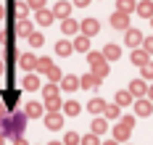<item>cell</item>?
<instances>
[{
  "label": "cell",
  "instance_id": "6da1fadb",
  "mask_svg": "<svg viewBox=\"0 0 153 145\" xmlns=\"http://www.w3.org/2000/svg\"><path fill=\"white\" fill-rule=\"evenodd\" d=\"M124 40H127V45H129V48H137V45H143V40H145V37H143L140 29L127 27V29H124Z\"/></svg>",
  "mask_w": 153,
  "mask_h": 145
},
{
  "label": "cell",
  "instance_id": "7a4b0ae2",
  "mask_svg": "<svg viewBox=\"0 0 153 145\" xmlns=\"http://www.w3.org/2000/svg\"><path fill=\"white\" fill-rule=\"evenodd\" d=\"M111 27H114V29H127V27H129V13L116 11V13L111 16Z\"/></svg>",
  "mask_w": 153,
  "mask_h": 145
},
{
  "label": "cell",
  "instance_id": "3957f363",
  "mask_svg": "<svg viewBox=\"0 0 153 145\" xmlns=\"http://www.w3.org/2000/svg\"><path fill=\"white\" fill-rule=\"evenodd\" d=\"M34 18H37V24L40 27H50L53 24V11H48V8H40V11H34Z\"/></svg>",
  "mask_w": 153,
  "mask_h": 145
},
{
  "label": "cell",
  "instance_id": "277c9868",
  "mask_svg": "<svg viewBox=\"0 0 153 145\" xmlns=\"http://www.w3.org/2000/svg\"><path fill=\"white\" fill-rule=\"evenodd\" d=\"M129 92H132V98H145L148 95V84H145V79H135L132 84H129Z\"/></svg>",
  "mask_w": 153,
  "mask_h": 145
},
{
  "label": "cell",
  "instance_id": "5b68a950",
  "mask_svg": "<svg viewBox=\"0 0 153 145\" xmlns=\"http://www.w3.org/2000/svg\"><path fill=\"white\" fill-rule=\"evenodd\" d=\"M45 127H48V129H61V127H63V116H61L58 111H50V113L45 116Z\"/></svg>",
  "mask_w": 153,
  "mask_h": 145
},
{
  "label": "cell",
  "instance_id": "8992f818",
  "mask_svg": "<svg viewBox=\"0 0 153 145\" xmlns=\"http://www.w3.org/2000/svg\"><path fill=\"white\" fill-rule=\"evenodd\" d=\"M32 21L29 18H16L13 21V34H32Z\"/></svg>",
  "mask_w": 153,
  "mask_h": 145
},
{
  "label": "cell",
  "instance_id": "52a82bcc",
  "mask_svg": "<svg viewBox=\"0 0 153 145\" xmlns=\"http://www.w3.org/2000/svg\"><path fill=\"white\" fill-rule=\"evenodd\" d=\"M69 13H71V3H66V0H61V3H56V8H53V16L56 18H69Z\"/></svg>",
  "mask_w": 153,
  "mask_h": 145
},
{
  "label": "cell",
  "instance_id": "ba28073f",
  "mask_svg": "<svg viewBox=\"0 0 153 145\" xmlns=\"http://www.w3.org/2000/svg\"><path fill=\"white\" fill-rule=\"evenodd\" d=\"M79 29H82V34H87V37H92V34H98V29H100V24H98L95 18H85V21L79 24Z\"/></svg>",
  "mask_w": 153,
  "mask_h": 145
},
{
  "label": "cell",
  "instance_id": "9c48e42d",
  "mask_svg": "<svg viewBox=\"0 0 153 145\" xmlns=\"http://www.w3.org/2000/svg\"><path fill=\"white\" fill-rule=\"evenodd\" d=\"M135 113H137V116H151L153 113V103L145 100V98H140L137 103H135Z\"/></svg>",
  "mask_w": 153,
  "mask_h": 145
},
{
  "label": "cell",
  "instance_id": "30bf717a",
  "mask_svg": "<svg viewBox=\"0 0 153 145\" xmlns=\"http://www.w3.org/2000/svg\"><path fill=\"white\" fill-rule=\"evenodd\" d=\"M11 8H13V16L16 18H27V16H29V5H27V3L11 0Z\"/></svg>",
  "mask_w": 153,
  "mask_h": 145
},
{
  "label": "cell",
  "instance_id": "8fae6325",
  "mask_svg": "<svg viewBox=\"0 0 153 145\" xmlns=\"http://www.w3.org/2000/svg\"><path fill=\"white\" fill-rule=\"evenodd\" d=\"M135 11H137L143 18H151V16H153V3H151V0H140Z\"/></svg>",
  "mask_w": 153,
  "mask_h": 145
},
{
  "label": "cell",
  "instance_id": "7c38bea8",
  "mask_svg": "<svg viewBox=\"0 0 153 145\" xmlns=\"http://www.w3.org/2000/svg\"><path fill=\"white\" fill-rule=\"evenodd\" d=\"M103 58H106V61L122 58V48H119V45H106V48H103Z\"/></svg>",
  "mask_w": 153,
  "mask_h": 145
},
{
  "label": "cell",
  "instance_id": "4fadbf2b",
  "mask_svg": "<svg viewBox=\"0 0 153 145\" xmlns=\"http://www.w3.org/2000/svg\"><path fill=\"white\" fill-rule=\"evenodd\" d=\"M98 84H100V77H95V74H87L79 79V87H85V90H95Z\"/></svg>",
  "mask_w": 153,
  "mask_h": 145
},
{
  "label": "cell",
  "instance_id": "5bb4252c",
  "mask_svg": "<svg viewBox=\"0 0 153 145\" xmlns=\"http://www.w3.org/2000/svg\"><path fill=\"white\" fill-rule=\"evenodd\" d=\"M129 58H132V64H135V66H143V64H148V50H145V48H143V50L135 48Z\"/></svg>",
  "mask_w": 153,
  "mask_h": 145
},
{
  "label": "cell",
  "instance_id": "9a60e30c",
  "mask_svg": "<svg viewBox=\"0 0 153 145\" xmlns=\"http://www.w3.org/2000/svg\"><path fill=\"white\" fill-rule=\"evenodd\" d=\"M0 95H3V103H5L8 108H13L16 100H19V92H16V90H0Z\"/></svg>",
  "mask_w": 153,
  "mask_h": 145
},
{
  "label": "cell",
  "instance_id": "2e32d148",
  "mask_svg": "<svg viewBox=\"0 0 153 145\" xmlns=\"http://www.w3.org/2000/svg\"><path fill=\"white\" fill-rule=\"evenodd\" d=\"M74 53V45L71 42H66V40H58L56 42V55H71Z\"/></svg>",
  "mask_w": 153,
  "mask_h": 145
},
{
  "label": "cell",
  "instance_id": "e0dca14e",
  "mask_svg": "<svg viewBox=\"0 0 153 145\" xmlns=\"http://www.w3.org/2000/svg\"><path fill=\"white\" fill-rule=\"evenodd\" d=\"M129 132H132V127H127V124H119V127L114 129V137H116V143H124V140H127V137H129Z\"/></svg>",
  "mask_w": 153,
  "mask_h": 145
},
{
  "label": "cell",
  "instance_id": "ac0fdd59",
  "mask_svg": "<svg viewBox=\"0 0 153 145\" xmlns=\"http://www.w3.org/2000/svg\"><path fill=\"white\" fill-rule=\"evenodd\" d=\"M74 50H79V53H87L90 50V37L87 34H79L74 40Z\"/></svg>",
  "mask_w": 153,
  "mask_h": 145
},
{
  "label": "cell",
  "instance_id": "d6986e66",
  "mask_svg": "<svg viewBox=\"0 0 153 145\" xmlns=\"http://www.w3.org/2000/svg\"><path fill=\"white\" fill-rule=\"evenodd\" d=\"M103 108H106V100H100V98H92L87 103V111L90 113H103Z\"/></svg>",
  "mask_w": 153,
  "mask_h": 145
},
{
  "label": "cell",
  "instance_id": "ffe728a7",
  "mask_svg": "<svg viewBox=\"0 0 153 145\" xmlns=\"http://www.w3.org/2000/svg\"><path fill=\"white\" fill-rule=\"evenodd\" d=\"M129 103H132V92L129 90H119L116 92V106L122 108V106H129Z\"/></svg>",
  "mask_w": 153,
  "mask_h": 145
},
{
  "label": "cell",
  "instance_id": "44dd1931",
  "mask_svg": "<svg viewBox=\"0 0 153 145\" xmlns=\"http://www.w3.org/2000/svg\"><path fill=\"white\" fill-rule=\"evenodd\" d=\"M61 87L66 90V92H74L76 87H79V79H76V77H63V79H61Z\"/></svg>",
  "mask_w": 153,
  "mask_h": 145
},
{
  "label": "cell",
  "instance_id": "7402d4cb",
  "mask_svg": "<svg viewBox=\"0 0 153 145\" xmlns=\"http://www.w3.org/2000/svg\"><path fill=\"white\" fill-rule=\"evenodd\" d=\"M21 84H24V90H37L40 87V79H37V74H27Z\"/></svg>",
  "mask_w": 153,
  "mask_h": 145
},
{
  "label": "cell",
  "instance_id": "603a6c76",
  "mask_svg": "<svg viewBox=\"0 0 153 145\" xmlns=\"http://www.w3.org/2000/svg\"><path fill=\"white\" fill-rule=\"evenodd\" d=\"M135 8H137L135 0H119V3H116V11H122V13H129V11H135Z\"/></svg>",
  "mask_w": 153,
  "mask_h": 145
},
{
  "label": "cell",
  "instance_id": "cb8c5ba5",
  "mask_svg": "<svg viewBox=\"0 0 153 145\" xmlns=\"http://www.w3.org/2000/svg\"><path fill=\"white\" fill-rule=\"evenodd\" d=\"M92 74H95V77H100V79H103V77H108V61L95 64V66H92Z\"/></svg>",
  "mask_w": 153,
  "mask_h": 145
},
{
  "label": "cell",
  "instance_id": "d4e9b609",
  "mask_svg": "<svg viewBox=\"0 0 153 145\" xmlns=\"http://www.w3.org/2000/svg\"><path fill=\"white\" fill-rule=\"evenodd\" d=\"M19 64L24 66V69H27V71H32V69H34V66H37V58H34V55H29V53H27V55H21V58H19Z\"/></svg>",
  "mask_w": 153,
  "mask_h": 145
},
{
  "label": "cell",
  "instance_id": "484cf974",
  "mask_svg": "<svg viewBox=\"0 0 153 145\" xmlns=\"http://www.w3.org/2000/svg\"><path fill=\"white\" fill-rule=\"evenodd\" d=\"M24 113H27V116H32V119H34V116H42V106H40V103H27Z\"/></svg>",
  "mask_w": 153,
  "mask_h": 145
},
{
  "label": "cell",
  "instance_id": "4316f807",
  "mask_svg": "<svg viewBox=\"0 0 153 145\" xmlns=\"http://www.w3.org/2000/svg\"><path fill=\"white\" fill-rule=\"evenodd\" d=\"M63 113H66V116H76V113H79V103H76V100H66V103H63Z\"/></svg>",
  "mask_w": 153,
  "mask_h": 145
},
{
  "label": "cell",
  "instance_id": "83f0119b",
  "mask_svg": "<svg viewBox=\"0 0 153 145\" xmlns=\"http://www.w3.org/2000/svg\"><path fill=\"white\" fill-rule=\"evenodd\" d=\"M61 29H63V34H74L76 29H79V24H76L74 18H63V27H61Z\"/></svg>",
  "mask_w": 153,
  "mask_h": 145
},
{
  "label": "cell",
  "instance_id": "f1b7e54d",
  "mask_svg": "<svg viewBox=\"0 0 153 145\" xmlns=\"http://www.w3.org/2000/svg\"><path fill=\"white\" fill-rule=\"evenodd\" d=\"M50 66H53L50 58H37V66H34V69H37L40 74H48V71H50Z\"/></svg>",
  "mask_w": 153,
  "mask_h": 145
},
{
  "label": "cell",
  "instance_id": "f546056e",
  "mask_svg": "<svg viewBox=\"0 0 153 145\" xmlns=\"http://www.w3.org/2000/svg\"><path fill=\"white\" fill-rule=\"evenodd\" d=\"M63 103H61V98L56 95V98H45V108L48 111H58V108H61Z\"/></svg>",
  "mask_w": 153,
  "mask_h": 145
},
{
  "label": "cell",
  "instance_id": "4dcf8cb0",
  "mask_svg": "<svg viewBox=\"0 0 153 145\" xmlns=\"http://www.w3.org/2000/svg\"><path fill=\"white\" fill-rule=\"evenodd\" d=\"M106 129H108V121H106V119H95V121H92V132H95V135H103Z\"/></svg>",
  "mask_w": 153,
  "mask_h": 145
},
{
  "label": "cell",
  "instance_id": "1f68e13d",
  "mask_svg": "<svg viewBox=\"0 0 153 145\" xmlns=\"http://www.w3.org/2000/svg\"><path fill=\"white\" fill-rule=\"evenodd\" d=\"M42 42H45V34H40V32H32L29 34V45L32 48H40Z\"/></svg>",
  "mask_w": 153,
  "mask_h": 145
},
{
  "label": "cell",
  "instance_id": "d6a6232c",
  "mask_svg": "<svg viewBox=\"0 0 153 145\" xmlns=\"http://www.w3.org/2000/svg\"><path fill=\"white\" fill-rule=\"evenodd\" d=\"M48 79H50V82H56V84H58V82L63 79L61 69H56V66H50V71H48Z\"/></svg>",
  "mask_w": 153,
  "mask_h": 145
},
{
  "label": "cell",
  "instance_id": "836d02e7",
  "mask_svg": "<svg viewBox=\"0 0 153 145\" xmlns=\"http://www.w3.org/2000/svg\"><path fill=\"white\" fill-rule=\"evenodd\" d=\"M87 61H90V66H95V64H100V61H106V58H103V53H95V50H87Z\"/></svg>",
  "mask_w": 153,
  "mask_h": 145
},
{
  "label": "cell",
  "instance_id": "e575fe53",
  "mask_svg": "<svg viewBox=\"0 0 153 145\" xmlns=\"http://www.w3.org/2000/svg\"><path fill=\"white\" fill-rule=\"evenodd\" d=\"M42 95H45V98H56V95H58L56 82H50V84H45V87H42Z\"/></svg>",
  "mask_w": 153,
  "mask_h": 145
},
{
  "label": "cell",
  "instance_id": "d590c367",
  "mask_svg": "<svg viewBox=\"0 0 153 145\" xmlns=\"http://www.w3.org/2000/svg\"><path fill=\"white\" fill-rule=\"evenodd\" d=\"M140 77H145V79H153V64H151V61L140 66Z\"/></svg>",
  "mask_w": 153,
  "mask_h": 145
},
{
  "label": "cell",
  "instance_id": "8d00e7d4",
  "mask_svg": "<svg viewBox=\"0 0 153 145\" xmlns=\"http://www.w3.org/2000/svg\"><path fill=\"white\" fill-rule=\"evenodd\" d=\"M79 140H82V137H79L76 132H66V137H63V145H79Z\"/></svg>",
  "mask_w": 153,
  "mask_h": 145
},
{
  "label": "cell",
  "instance_id": "74e56055",
  "mask_svg": "<svg viewBox=\"0 0 153 145\" xmlns=\"http://www.w3.org/2000/svg\"><path fill=\"white\" fill-rule=\"evenodd\" d=\"M103 113H106L108 119H119V106H116V103H114V106H106Z\"/></svg>",
  "mask_w": 153,
  "mask_h": 145
},
{
  "label": "cell",
  "instance_id": "f35d334b",
  "mask_svg": "<svg viewBox=\"0 0 153 145\" xmlns=\"http://www.w3.org/2000/svg\"><path fill=\"white\" fill-rule=\"evenodd\" d=\"M82 145H100V140H98V135L95 132H90V135H85V140H79Z\"/></svg>",
  "mask_w": 153,
  "mask_h": 145
},
{
  "label": "cell",
  "instance_id": "ab89813d",
  "mask_svg": "<svg viewBox=\"0 0 153 145\" xmlns=\"http://www.w3.org/2000/svg\"><path fill=\"white\" fill-rule=\"evenodd\" d=\"M27 5H29V8H34V11H40V8H45V0H29Z\"/></svg>",
  "mask_w": 153,
  "mask_h": 145
},
{
  "label": "cell",
  "instance_id": "60d3db41",
  "mask_svg": "<svg viewBox=\"0 0 153 145\" xmlns=\"http://www.w3.org/2000/svg\"><path fill=\"white\" fill-rule=\"evenodd\" d=\"M143 48L148 50V53H153V37H145V40H143Z\"/></svg>",
  "mask_w": 153,
  "mask_h": 145
},
{
  "label": "cell",
  "instance_id": "b9f144b4",
  "mask_svg": "<svg viewBox=\"0 0 153 145\" xmlns=\"http://www.w3.org/2000/svg\"><path fill=\"white\" fill-rule=\"evenodd\" d=\"M122 121L127 124V127H135V119H132V116H122Z\"/></svg>",
  "mask_w": 153,
  "mask_h": 145
},
{
  "label": "cell",
  "instance_id": "7bdbcfd3",
  "mask_svg": "<svg viewBox=\"0 0 153 145\" xmlns=\"http://www.w3.org/2000/svg\"><path fill=\"white\" fill-rule=\"evenodd\" d=\"M13 145H29V143H27V140H24V137L19 135V137H16V143H13Z\"/></svg>",
  "mask_w": 153,
  "mask_h": 145
},
{
  "label": "cell",
  "instance_id": "ee69618b",
  "mask_svg": "<svg viewBox=\"0 0 153 145\" xmlns=\"http://www.w3.org/2000/svg\"><path fill=\"white\" fill-rule=\"evenodd\" d=\"M5 119V103H0V121Z\"/></svg>",
  "mask_w": 153,
  "mask_h": 145
},
{
  "label": "cell",
  "instance_id": "f6af8a7d",
  "mask_svg": "<svg viewBox=\"0 0 153 145\" xmlns=\"http://www.w3.org/2000/svg\"><path fill=\"white\" fill-rule=\"evenodd\" d=\"M3 18H5V5L0 3V21H3Z\"/></svg>",
  "mask_w": 153,
  "mask_h": 145
},
{
  "label": "cell",
  "instance_id": "bcb514c9",
  "mask_svg": "<svg viewBox=\"0 0 153 145\" xmlns=\"http://www.w3.org/2000/svg\"><path fill=\"white\" fill-rule=\"evenodd\" d=\"M76 5H90V0H74Z\"/></svg>",
  "mask_w": 153,
  "mask_h": 145
},
{
  "label": "cell",
  "instance_id": "7dc6e473",
  "mask_svg": "<svg viewBox=\"0 0 153 145\" xmlns=\"http://www.w3.org/2000/svg\"><path fill=\"white\" fill-rule=\"evenodd\" d=\"M100 145H119L116 140H106V143H100Z\"/></svg>",
  "mask_w": 153,
  "mask_h": 145
},
{
  "label": "cell",
  "instance_id": "c3c4849f",
  "mask_svg": "<svg viewBox=\"0 0 153 145\" xmlns=\"http://www.w3.org/2000/svg\"><path fill=\"white\" fill-rule=\"evenodd\" d=\"M145 98H151V100H153V84L148 87V95H145Z\"/></svg>",
  "mask_w": 153,
  "mask_h": 145
},
{
  "label": "cell",
  "instance_id": "681fc988",
  "mask_svg": "<svg viewBox=\"0 0 153 145\" xmlns=\"http://www.w3.org/2000/svg\"><path fill=\"white\" fill-rule=\"evenodd\" d=\"M0 145H5V135L3 132H0Z\"/></svg>",
  "mask_w": 153,
  "mask_h": 145
},
{
  "label": "cell",
  "instance_id": "f907efd6",
  "mask_svg": "<svg viewBox=\"0 0 153 145\" xmlns=\"http://www.w3.org/2000/svg\"><path fill=\"white\" fill-rule=\"evenodd\" d=\"M3 71H5V64H3V61H0V77H3Z\"/></svg>",
  "mask_w": 153,
  "mask_h": 145
},
{
  "label": "cell",
  "instance_id": "816d5d0a",
  "mask_svg": "<svg viewBox=\"0 0 153 145\" xmlns=\"http://www.w3.org/2000/svg\"><path fill=\"white\" fill-rule=\"evenodd\" d=\"M50 145H61V143H50Z\"/></svg>",
  "mask_w": 153,
  "mask_h": 145
},
{
  "label": "cell",
  "instance_id": "f5cc1de1",
  "mask_svg": "<svg viewBox=\"0 0 153 145\" xmlns=\"http://www.w3.org/2000/svg\"><path fill=\"white\" fill-rule=\"evenodd\" d=\"M151 24H153V16H151Z\"/></svg>",
  "mask_w": 153,
  "mask_h": 145
}]
</instances>
